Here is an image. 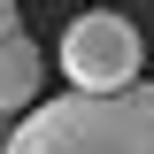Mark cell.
Instances as JSON below:
<instances>
[{
	"mask_svg": "<svg viewBox=\"0 0 154 154\" xmlns=\"http://www.w3.org/2000/svg\"><path fill=\"white\" fill-rule=\"evenodd\" d=\"M8 154H154V85L38 100L8 131Z\"/></svg>",
	"mask_w": 154,
	"mask_h": 154,
	"instance_id": "obj_1",
	"label": "cell"
},
{
	"mask_svg": "<svg viewBox=\"0 0 154 154\" xmlns=\"http://www.w3.org/2000/svg\"><path fill=\"white\" fill-rule=\"evenodd\" d=\"M139 69H146V38L131 16L93 8L62 31V77L77 93H123V85H139Z\"/></svg>",
	"mask_w": 154,
	"mask_h": 154,
	"instance_id": "obj_2",
	"label": "cell"
},
{
	"mask_svg": "<svg viewBox=\"0 0 154 154\" xmlns=\"http://www.w3.org/2000/svg\"><path fill=\"white\" fill-rule=\"evenodd\" d=\"M38 93H46V54H38L23 31H8L0 38V123H8V116L23 123V116L38 108Z\"/></svg>",
	"mask_w": 154,
	"mask_h": 154,
	"instance_id": "obj_3",
	"label": "cell"
},
{
	"mask_svg": "<svg viewBox=\"0 0 154 154\" xmlns=\"http://www.w3.org/2000/svg\"><path fill=\"white\" fill-rule=\"evenodd\" d=\"M8 31H23V23H16V0H0V38H8Z\"/></svg>",
	"mask_w": 154,
	"mask_h": 154,
	"instance_id": "obj_4",
	"label": "cell"
}]
</instances>
